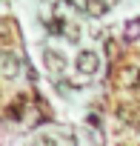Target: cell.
<instances>
[{"instance_id":"cell-1","label":"cell","mask_w":140,"mask_h":146,"mask_svg":"<svg viewBox=\"0 0 140 146\" xmlns=\"http://www.w3.org/2000/svg\"><path fill=\"white\" fill-rule=\"evenodd\" d=\"M75 69H77V75H86V78L97 75V69H100V57H97V52H92V49L80 52L77 60H75Z\"/></svg>"},{"instance_id":"cell-2","label":"cell","mask_w":140,"mask_h":146,"mask_svg":"<svg viewBox=\"0 0 140 146\" xmlns=\"http://www.w3.org/2000/svg\"><path fill=\"white\" fill-rule=\"evenodd\" d=\"M17 75H20V57L15 52H0V78L12 80Z\"/></svg>"},{"instance_id":"cell-3","label":"cell","mask_w":140,"mask_h":146,"mask_svg":"<svg viewBox=\"0 0 140 146\" xmlns=\"http://www.w3.org/2000/svg\"><path fill=\"white\" fill-rule=\"evenodd\" d=\"M117 83L126 86V89H137L140 86V69L137 66H123L117 72Z\"/></svg>"},{"instance_id":"cell-4","label":"cell","mask_w":140,"mask_h":146,"mask_svg":"<svg viewBox=\"0 0 140 146\" xmlns=\"http://www.w3.org/2000/svg\"><path fill=\"white\" fill-rule=\"evenodd\" d=\"M43 60H46V69L52 72V75H60V72L66 69V57H63V52H57V49H46V52H43Z\"/></svg>"},{"instance_id":"cell-5","label":"cell","mask_w":140,"mask_h":146,"mask_svg":"<svg viewBox=\"0 0 140 146\" xmlns=\"http://www.w3.org/2000/svg\"><path fill=\"white\" fill-rule=\"evenodd\" d=\"M83 9H86L89 17H103L109 12V3L106 0H83Z\"/></svg>"}]
</instances>
